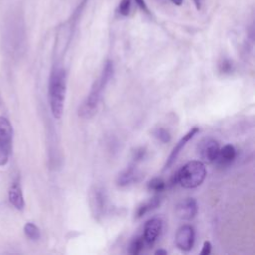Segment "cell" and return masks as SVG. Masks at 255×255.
<instances>
[{"instance_id": "1", "label": "cell", "mask_w": 255, "mask_h": 255, "mask_svg": "<svg viewBox=\"0 0 255 255\" xmlns=\"http://www.w3.org/2000/svg\"><path fill=\"white\" fill-rule=\"evenodd\" d=\"M114 75V65L113 62L108 60L105 63L102 74L97 81L93 84L90 93L88 94L85 101L82 103L78 110L79 117L83 119H90L96 115L98 112L103 91L105 90L108 83L111 81Z\"/></svg>"}, {"instance_id": "2", "label": "cell", "mask_w": 255, "mask_h": 255, "mask_svg": "<svg viewBox=\"0 0 255 255\" xmlns=\"http://www.w3.org/2000/svg\"><path fill=\"white\" fill-rule=\"evenodd\" d=\"M67 91V73L64 68H56L51 74L49 82L50 109L55 119L63 115Z\"/></svg>"}, {"instance_id": "3", "label": "cell", "mask_w": 255, "mask_h": 255, "mask_svg": "<svg viewBox=\"0 0 255 255\" xmlns=\"http://www.w3.org/2000/svg\"><path fill=\"white\" fill-rule=\"evenodd\" d=\"M177 182L184 188H195L205 179L206 167L202 161L192 160L176 172Z\"/></svg>"}, {"instance_id": "4", "label": "cell", "mask_w": 255, "mask_h": 255, "mask_svg": "<svg viewBox=\"0 0 255 255\" xmlns=\"http://www.w3.org/2000/svg\"><path fill=\"white\" fill-rule=\"evenodd\" d=\"M13 141V128L10 121L3 116H0V166L7 164Z\"/></svg>"}, {"instance_id": "5", "label": "cell", "mask_w": 255, "mask_h": 255, "mask_svg": "<svg viewBox=\"0 0 255 255\" xmlns=\"http://www.w3.org/2000/svg\"><path fill=\"white\" fill-rule=\"evenodd\" d=\"M89 198L93 216L96 219H100L104 215L106 209L107 197L105 190L100 186H94L90 190Z\"/></svg>"}, {"instance_id": "6", "label": "cell", "mask_w": 255, "mask_h": 255, "mask_svg": "<svg viewBox=\"0 0 255 255\" xmlns=\"http://www.w3.org/2000/svg\"><path fill=\"white\" fill-rule=\"evenodd\" d=\"M218 142L211 137H205L197 144V153L203 162H215L219 152Z\"/></svg>"}, {"instance_id": "7", "label": "cell", "mask_w": 255, "mask_h": 255, "mask_svg": "<svg viewBox=\"0 0 255 255\" xmlns=\"http://www.w3.org/2000/svg\"><path fill=\"white\" fill-rule=\"evenodd\" d=\"M163 223L159 217H152L147 220L143 226L142 238L146 246L151 247L159 237L162 231Z\"/></svg>"}, {"instance_id": "8", "label": "cell", "mask_w": 255, "mask_h": 255, "mask_svg": "<svg viewBox=\"0 0 255 255\" xmlns=\"http://www.w3.org/2000/svg\"><path fill=\"white\" fill-rule=\"evenodd\" d=\"M195 231L189 224L180 226L175 234V244L182 251H189L194 245Z\"/></svg>"}, {"instance_id": "9", "label": "cell", "mask_w": 255, "mask_h": 255, "mask_svg": "<svg viewBox=\"0 0 255 255\" xmlns=\"http://www.w3.org/2000/svg\"><path fill=\"white\" fill-rule=\"evenodd\" d=\"M197 213V202L192 197H187L179 201L175 207L176 216L185 221H189L195 217Z\"/></svg>"}, {"instance_id": "10", "label": "cell", "mask_w": 255, "mask_h": 255, "mask_svg": "<svg viewBox=\"0 0 255 255\" xmlns=\"http://www.w3.org/2000/svg\"><path fill=\"white\" fill-rule=\"evenodd\" d=\"M198 131H199V128L194 127V128H192L188 132H186V133L180 138V140L175 144V146H174L173 149L171 150L170 155L168 156V158H167V160H166V163H165V165H164V169L168 168V167L175 161V159H176L177 156L179 155V153H180V151L182 150V148L186 145V143H187L189 140H191V139L198 133Z\"/></svg>"}, {"instance_id": "11", "label": "cell", "mask_w": 255, "mask_h": 255, "mask_svg": "<svg viewBox=\"0 0 255 255\" xmlns=\"http://www.w3.org/2000/svg\"><path fill=\"white\" fill-rule=\"evenodd\" d=\"M236 158V149L232 144H226L219 149L218 155L215 159L217 164L221 167L229 166Z\"/></svg>"}, {"instance_id": "12", "label": "cell", "mask_w": 255, "mask_h": 255, "mask_svg": "<svg viewBox=\"0 0 255 255\" xmlns=\"http://www.w3.org/2000/svg\"><path fill=\"white\" fill-rule=\"evenodd\" d=\"M8 196H9V200H10L11 204L15 208H17L18 210H22L24 208L25 200H24L21 185L19 184L18 181L13 182V184L10 186Z\"/></svg>"}, {"instance_id": "13", "label": "cell", "mask_w": 255, "mask_h": 255, "mask_svg": "<svg viewBox=\"0 0 255 255\" xmlns=\"http://www.w3.org/2000/svg\"><path fill=\"white\" fill-rule=\"evenodd\" d=\"M139 172L134 166H129L122 171L117 178V184L119 186H127L132 182H136L139 179Z\"/></svg>"}, {"instance_id": "14", "label": "cell", "mask_w": 255, "mask_h": 255, "mask_svg": "<svg viewBox=\"0 0 255 255\" xmlns=\"http://www.w3.org/2000/svg\"><path fill=\"white\" fill-rule=\"evenodd\" d=\"M159 204H160V198L158 196H154V197L150 198L149 200H147V201L141 203L140 205H138V207L136 208V211H135V217L136 218L142 217L143 215H145L150 210L156 208Z\"/></svg>"}, {"instance_id": "15", "label": "cell", "mask_w": 255, "mask_h": 255, "mask_svg": "<svg viewBox=\"0 0 255 255\" xmlns=\"http://www.w3.org/2000/svg\"><path fill=\"white\" fill-rule=\"evenodd\" d=\"M24 233L31 240H38L41 237V231L39 227L33 222H27L24 225Z\"/></svg>"}, {"instance_id": "16", "label": "cell", "mask_w": 255, "mask_h": 255, "mask_svg": "<svg viewBox=\"0 0 255 255\" xmlns=\"http://www.w3.org/2000/svg\"><path fill=\"white\" fill-rule=\"evenodd\" d=\"M144 246H145V243H144V240H143V238H142V235L136 236V237L133 238L132 241L130 242L128 252H129L130 254L136 255V254L140 253V252L143 250Z\"/></svg>"}, {"instance_id": "17", "label": "cell", "mask_w": 255, "mask_h": 255, "mask_svg": "<svg viewBox=\"0 0 255 255\" xmlns=\"http://www.w3.org/2000/svg\"><path fill=\"white\" fill-rule=\"evenodd\" d=\"M152 133H153V136L162 143H167L171 139V135L169 131L164 128H156L152 131Z\"/></svg>"}, {"instance_id": "18", "label": "cell", "mask_w": 255, "mask_h": 255, "mask_svg": "<svg viewBox=\"0 0 255 255\" xmlns=\"http://www.w3.org/2000/svg\"><path fill=\"white\" fill-rule=\"evenodd\" d=\"M147 188L155 192H161L165 188V182L160 177H154L148 181Z\"/></svg>"}, {"instance_id": "19", "label": "cell", "mask_w": 255, "mask_h": 255, "mask_svg": "<svg viewBox=\"0 0 255 255\" xmlns=\"http://www.w3.org/2000/svg\"><path fill=\"white\" fill-rule=\"evenodd\" d=\"M131 9V0H121L119 4V13L122 16H128Z\"/></svg>"}, {"instance_id": "20", "label": "cell", "mask_w": 255, "mask_h": 255, "mask_svg": "<svg viewBox=\"0 0 255 255\" xmlns=\"http://www.w3.org/2000/svg\"><path fill=\"white\" fill-rule=\"evenodd\" d=\"M219 70L221 73H230L232 71V63L229 60H223L219 65Z\"/></svg>"}, {"instance_id": "21", "label": "cell", "mask_w": 255, "mask_h": 255, "mask_svg": "<svg viewBox=\"0 0 255 255\" xmlns=\"http://www.w3.org/2000/svg\"><path fill=\"white\" fill-rule=\"evenodd\" d=\"M144 155H145V149L143 147H140V148H137L135 149V151L133 152V159L135 161H139V160H142L144 158Z\"/></svg>"}, {"instance_id": "22", "label": "cell", "mask_w": 255, "mask_h": 255, "mask_svg": "<svg viewBox=\"0 0 255 255\" xmlns=\"http://www.w3.org/2000/svg\"><path fill=\"white\" fill-rule=\"evenodd\" d=\"M211 247L212 246H211V243L209 241H204L202 249L200 251V254L201 255H208L211 252Z\"/></svg>"}, {"instance_id": "23", "label": "cell", "mask_w": 255, "mask_h": 255, "mask_svg": "<svg viewBox=\"0 0 255 255\" xmlns=\"http://www.w3.org/2000/svg\"><path fill=\"white\" fill-rule=\"evenodd\" d=\"M134 2L136 3V5L143 11V12H145V13H149V10H148V7H147V5H146V3H145V1L144 0H134Z\"/></svg>"}, {"instance_id": "24", "label": "cell", "mask_w": 255, "mask_h": 255, "mask_svg": "<svg viewBox=\"0 0 255 255\" xmlns=\"http://www.w3.org/2000/svg\"><path fill=\"white\" fill-rule=\"evenodd\" d=\"M203 1H204V0H193V3H194V5H195V7H196L197 10H200V9L202 8Z\"/></svg>"}, {"instance_id": "25", "label": "cell", "mask_w": 255, "mask_h": 255, "mask_svg": "<svg viewBox=\"0 0 255 255\" xmlns=\"http://www.w3.org/2000/svg\"><path fill=\"white\" fill-rule=\"evenodd\" d=\"M155 254H159V255H166L167 251L163 250V249H158L157 251H155Z\"/></svg>"}, {"instance_id": "26", "label": "cell", "mask_w": 255, "mask_h": 255, "mask_svg": "<svg viewBox=\"0 0 255 255\" xmlns=\"http://www.w3.org/2000/svg\"><path fill=\"white\" fill-rule=\"evenodd\" d=\"M182 1H183V0H171V2H172L173 4H175V5H177V6H180V5L182 4Z\"/></svg>"}]
</instances>
